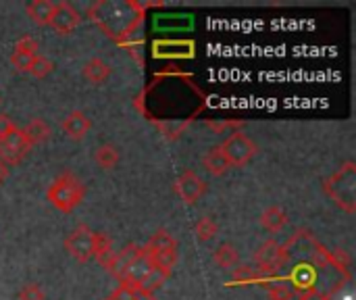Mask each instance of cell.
<instances>
[{
    "label": "cell",
    "mask_w": 356,
    "mask_h": 300,
    "mask_svg": "<svg viewBox=\"0 0 356 300\" xmlns=\"http://www.w3.org/2000/svg\"><path fill=\"white\" fill-rule=\"evenodd\" d=\"M173 190H175V194H177L186 205H194V203H198V200L207 194V184H204V180H202L196 171L186 169V171L175 180Z\"/></svg>",
    "instance_id": "5b68a950"
},
{
    "label": "cell",
    "mask_w": 356,
    "mask_h": 300,
    "mask_svg": "<svg viewBox=\"0 0 356 300\" xmlns=\"http://www.w3.org/2000/svg\"><path fill=\"white\" fill-rule=\"evenodd\" d=\"M167 278H169V274H167V271L152 267V269L146 274V278L140 282L138 292H140V294H146V297H154V292H156L159 288H163V284L167 282Z\"/></svg>",
    "instance_id": "d6986e66"
},
{
    "label": "cell",
    "mask_w": 356,
    "mask_h": 300,
    "mask_svg": "<svg viewBox=\"0 0 356 300\" xmlns=\"http://www.w3.org/2000/svg\"><path fill=\"white\" fill-rule=\"evenodd\" d=\"M213 261H215L219 267H223V269L236 267V263H238V251H236L232 244H221V246L215 251Z\"/></svg>",
    "instance_id": "7402d4cb"
},
{
    "label": "cell",
    "mask_w": 356,
    "mask_h": 300,
    "mask_svg": "<svg viewBox=\"0 0 356 300\" xmlns=\"http://www.w3.org/2000/svg\"><path fill=\"white\" fill-rule=\"evenodd\" d=\"M286 223H288V213L282 207H269L261 215V226L271 234L282 232L286 228Z\"/></svg>",
    "instance_id": "5bb4252c"
},
{
    "label": "cell",
    "mask_w": 356,
    "mask_h": 300,
    "mask_svg": "<svg viewBox=\"0 0 356 300\" xmlns=\"http://www.w3.org/2000/svg\"><path fill=\"white\" fill-rule=\"evenodd\" d=\"M79 23H81V17H79L77 8H73V4H69V2L54 4V13H52V19H50V27L56 33L67 35L73 29H77Z\"/></svg>",
    "instance_id": "52a82bcc"
},
{
    "label": "cell",
    "mask_w": 356,
    "mask_h": 300,
    "mask_svg": "<svg viewBox=\"0 0 356 300\" xmlns=\"http://www.w3.org/2000/svg\"><path fill=\"white\" fill-rule=\"evenodd\" d=\"M115 253L117 251L113 248V240L106 234H96L94 232V255H92V259H96L104 269H108Z\"/></svg>",
    "instance_id": "4fadbf2b"
},
{
    "label": "cell",
    "mask_w": 356,
    "mask_h": 300,
    "mask_svg": "<svg viewBox=\"0 0 356 300\" xmlns=\"http://www.w3.org/2000/svg\"><path fill=\"white\" fill-rule=\"evenodd\" d=\"M269 299L271 300H298L300 299V292H296L292 286L288 284H275L269 288Z\"/></svg>",
    "instance_id": "484cf974"
},
{
    "label": "cell",
    "mask_w": 356,
    "mask_h": 300,
    "mask_svg": "<svg viewBox=\"0 0 356 300\" xmlns=\"http://www.w3.org/2000/svg\"><path fill=\"white\" fill-rule=\"evenodd\" d=\"M217 232H219V228H217V223H215L213 217H202V219L194 226V234H196V238H198L200 242L213 240V238L217 236Z\"/></svg>",
    "instance_id": "cb8c5ba5"
},
{
    "label": "cell",
    "mask_w": 356,
    "mask_h": 300,
    "mask_svg": "<svg viewBox=\"0 0 356 300\" xmlns=\"http://www.w3.org/2000/svg\"><path fill=\"white\" fill-rule=\"evenodd\" d=\"M0 104H2V96H0Z\"/></svg>",
    "instance_id": "836d02e7"
},
{
    "label": "cell",
    "mask_w": 356,
    "mask_h": 300,
    "mask_svg": "<svg viewBox=\"0 0 356 300\" xmlns=\"http://www.w3.org/2000/svg\"><path fill=\"white\" fill-rule=\"evenodd\" d=\"M282 259H284V248L275 240L263 242L254 253V261L259 269H282Z\"/></svg>",
    "instance_id": "9c48e42d"
},
{
    "label": "cell",
    "mask_w": 356,
    "mask_h": 300,
    "mask_svg": "<svg viewBox=\"0 0 356 300\" xmlns=\"http://www.w3.org/2000/svg\"><path fill=\"white\" fill-rule=\"evenodd\" d=\"M6 177H8V167H6V165H4V163L0 161V184H2V182H4Z\"/></svg>",
    "instance_id": "d6a6232c"
},
{
    "label": "cell",
    "mask_w": 356,
    "mask_h": 300,
    "mask_svg": "<svg viewBox=\"0 0 356 300\" xmlns=\"http://www.w3.org/2000/svg\"><path fill=\"white\" fill-rule=\"evenodd\" d=\"M19 300H46V294L42 292V288L38 284L29 282L19 290Z\"/></svg>",
    "instance_id": "83f0119b"
},
{
    "label": "cell",
    "mask_w": 356,
    "mask_h": 300,
    "mask_svg": "<svg viewBox=\"0 0 356 300\" xmlns=\"http://www.w3.org/2000/svg\"><path fill=\"white\" fill-rule=\"evenodd\" d=\"M17 129V125L13 123V119L8 117V115H4V113H0V140L2 138H6L10 132H15Z\"/></svg>",
    "instance_id": "4dcf8cb0"
},
{
    "label": "cell",
    "mask_w": 356,
    "mask_h": 300,
    "mask_svg": "<svg viewBox=\"0 0 356 300\" xmlns=\"http://www.w3.org/2000/svg\"><path fill=\"white\" fill-rule=\"evenodd\" d=\"M21 132H23V138H25V142L29 144V148H33V146H38V144H44V142L50 138V134H52L50 125H48L44 119H33V121H29L27 127L21 129Z\"/></svg>",
    "instance_id": "7c38bea8"
},
{
    "label": "cell",
    "mask_w": 356,
    "mask_h": 300,
    "mask_svg": "<svg viewBox=\"0 0 356 300\" xmlns=\"http://www.w3.org/2000/svg\"><path fill=\"white\" fill-rule=\"evenodd\" d=\"M65 248L77 263H88L94 255V232L88 226H77L67 236Z\"/></svg>",
    "instance_id": "277c9868"
},
{
    "label": "cell",
    "mask_w": 356,
    "mask_h": 300,
    "mask_svg": "<svg viewBox=\"0 0 356 300\" xmlns=\"http://www.w3.org/2000/svg\"><path fill=\"white\" fill-rule=\"evenodd\" d=\"M150 269H152V261H150L148 253L142 248V251H140V255H138V259L129 265L127 274L123 276L121 286H123V288H127V290H131V292H138L140 282L146 278V274H148Z\"/></svg>",
    "instance_id": "ba28073f"
},
{
    "label": "cell",
    "mask_w": 356,
    "mask_h": 300,
    "mask_svg": "<svg viewBox=\"0 0 356 300\" xmlns=\"http://www.w3.org/2000/svg\"><path fill=\"white\" fill-rule=\"evenodd\" d=\"M31 148H29V144L25 142V138H23V132L17 127L15 132H10L6 138H2L0 140V161L8 167V165H17V163H21L25 157H27V152H29Z\"/></svg>",
    "instance_id": "8992f818"
},
{
    "label": "cell",
    "mask_w": 356,
    "mask_h": 300,
    "mask_svg": "<svg viewBox=\"0 0 356 300\" xmlns=\"http://www.w3.org/2000/svg\"><path fill=\"white\" fill-rule=\"evenodd\" d=\"M323 192L348 215L356 211V165L344 163L332 177L323 182Z\"/></svg>",
    "instance_id": "6da1fadb"
},
{
    "label": "cell",
    "mask_w": 356,
    "mask_h": 300,
    "mask_svg": "<svg viewBox=\"0 0 356 300\" xmlns=\"http://www.w3.org/2000/svg\"><path fill=\"white\" fill-rule=\"evenodd\" d=\"M202 165H204V169H207L209 173H213V175H223V173L229 169V161L225 159L221 146L211 148V150L202 157Z\"/></svg>",
    "instance_id": "e0dca14e"
},
{
    "label": "cell",
    "mask_w": 356,
    "mask_h": 300,
    "mask_svg": "<svg viewBox=\"0 0 356 300\" xmlns=\"http://www.w3.org/2000/svg\"><path fill=\"white\" fill-rule=\"evenodd\" d=\"M140 251H142V246H140V244H127L123 251H117V253H115V257H113V261H111V265H108V271H111L119 282H121V280H123V276L127 274L129 265L138 259Z\"/></svg>",
    "instance_id": "8fae6325"
},
{
    "label": "cell",
    "mask_w": 356,
    "mask_h": 300,
    "mask_svg": "<svg viewBox=\"0 0 356 300\" xmlns=\"http://www.w3.org/2000/svg\"><path fill=\"white\" fill-rule=\"evenodd\" d=\"M15 52L35 56V54H38V40L31 38V35H23V38L15 44Z\"/></svg>",
    "instance_id": "4316f807"
},
{
    "label": "cell",
    "mask_w": 356,
    "mask_h": 300,
    "mask_svg": "<svg viewBox=\"0 0 356 300\" xmlns=\"http://www.w3.org/2000/svg\"><path fill=\"white\" fill-rule=\"evenodd\" d=\"M83 196H86V186L71 171H63L48 188V200L60 213H73L81 205Z\"/></svg>",
    "instance_id": "7a4b0ae2"
},
{
    "label": "cell",
    "mask_w": 356,
    "mask_h": 300,
    "mask_svg": "<svg viewBox=\"0 0 356 300\" xmlns=\"http://www.w3.org/2000/svg\"><path fill=\"white\" fill-rule=\"evenodd\" d=\"M52 69H54V63H52L48 56L35 54V56L31 58V63H29L27 73H31V75L38 77V79H44V77H48V75L52 73Z\"/></svg>",
    "instance_id": "603a6c76"
},
{
    "label": "cell",
    "mask_w": 356,
    "mask_h": 300,
    "mask_svg": "<svg viewBox=\"0 0 356 300\" xmlns=\"http://www.w3.org/2000/svg\"><path fill=\"white\" fill-rule=\"evenodd\" d=\"M31 58H33V56H29V54H21V52H15V50H13V54H10V65H13L17 71H27Z\"/></svg>",
    "instance_id": "f546056e"
},
{
    "label": "cell",
    "mask_w": 356,
    "mask_h": 300,
    "mask_svg": "<svg viewBox=\"0 0 356 300\" xmlns=\"http://www.w3.org/2000/svg\"><path fill=\"white\" fill-rule=\"evenodd\" d=\"M142 248H144V246H142ZM148 257H150V261H152V267L163 269V271H167L169 276H171L173 267L177 265V251H163V253H154V255L148 253Z\"/></svg>",
    "instance_id": "44dd1931"
},
{
    "label": "cell",
    "mask_w": 356,
    "mask_h": 300,
    "mask_svg": "<svg viewBox=\"0 0 356 300\" xmlns=\"http://www.w3.org/2000/svg\"><path fill=\"white\" fill-rule=\"evenodd\" d=\"M144 251L154 255V253H163V251H177V240L165 232V230H159L150 236V240L144 244Z\"/></svg>",
    "instance_id": "ac0fdd59"
},
{
    "label": "cell",
    "mask_w": 356,
    "mask_h": 300,
    "mask_svg": "<svg viewBox=\"0 0 356 300\" xmlns=\"http://www.w3.org/2000/svg\"><path fill=\"white\" fill-rule=\"evenodd\" d=\"M232 280H234V284L250 286V284L259 282V276H257V271H254L250 265H240V267H236V271H234Z\"/></svg>",
    "instance_id": "d4e9b609"
},
{
    "label": "cell",
    "mask_w": 356,
    "mask_h": 300,
    "mask_svg": "<svg viewBox=\"0 0 356 300\" xmlns=\"http://www.w3.org/2000/svg\"><path fill=\"white\" fill-rule=\"evenodd\" d=\"M52 13H54V2L50 0H33L27 4V17L35 25H50Z\"/></svg>",
    "instance_id": "9a60e30c"
},
{
    "label": "cell",
    "mask_w": 356,
    "mask_h": 300,
    "mask_svg": "<svg viewBox=\"0 0 356 300\" xmlns=\"http://www.w3.org/2000/svg\"><path fill=\"white\" fill-rule=\"evenodd\" d=\"M298 300H332V297L321 290H311V292H302Z\"/></svg>",
    "instance_id": "1f68e13d"
},
{
    "label": "cell",
    "mask_w": 356,
    "mask_h": 300,
    "mask_svg": "<svg viewBox=\"0 0 356 300\" xmlns=\"http://www.w3.org/2000/svg\"><path fill=\"white\" fill-rule=\"evenodd\" d=\"M104 300H154V297H146V294H140V292H131L127 288H119L117 292H113L108 299Z\"/></svg>",
    "instance_id": "f1b7e54d"
},
{
    "label": "cell",
    "mask_w": 356,
    "mask_h": 300,
    "mask_svg": "<svg viewBox=\"0 0 356 300\" xmlns=\"http://www.w3.org/2000/svg\"><path fill=\"white\" fill-rule=\"evenodd\" d=\"M221 150H223L225 159L229 161V167H244L257 155L259 146L246 134L236 132L223 142Z\"/></svg>",
    "instance_id": "3957f363"
},
{
    "label": "cell",
    "mask_w": 356,
    "mask_h": 300,
    "mask_svg": "<svg viewBox=\"0 0 356 300\" xmlns=\"http://www.w3.org/2000/svg\"><path fill=\"white\" fill-rule=\"evenodd\" d=\"M94 159H96L98 167H102V169H115L117 163H119V159H121V155H119V148L115 144H102V146L96 148Z\"/></svg>",
    "instance_id": "ffe728a7"
},
{
    "label": "cell",
    "mask_w": 356,
    "mask_h": 300,
    "mask_svg": "<svg viewBox=\"0 0 356 300\" xmlns=\"http://www.w3.org/2000/svg\"><path fill=\"white\" fill-rule=\"evenodd\" d=\"M83 77L90 81V84H102L111 77V65L102 58H90L86 65H83Z\"/></svg>",
    "instance_id": "2e32d148"
},
{
    "label": "cell",
    "mask_w": 356,
    "mask_h": 300,
    "mask_svg": "<svg viewBox=\"0 0 356 300\" xmlns=\"http://www.w3.org/2000/svg\"><path fill=\"white\" fill-rule=\"evenodd\" d=\"M90 127H92V121H90V117L83 111H71L63 119V132L71 140H83L86 134L90 132Z\"/></svg>",
    "instance_id": "30bf717a"
}]
</instances>
